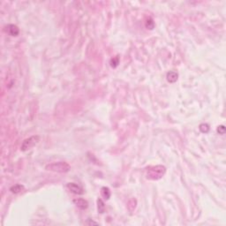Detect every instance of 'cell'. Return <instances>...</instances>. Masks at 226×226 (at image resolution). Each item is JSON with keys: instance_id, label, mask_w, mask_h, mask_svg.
<instances>
[{"instance_id": "obj_1", "label": "cell", "mask_w": 226, "mask_h": 226, "mask_svg": "<svg viewBox=\"0 0 226 226\" xmlns=\"http://www.w3.org/2000/svg\"><path fill=\"white\" fill-rule=\"evenodd\" d=\"M166 172V168L164 165H156L147 170V177L151 180L161 179Z\"/></svg>"}, {"instance_id": "obj_2", "label": "cell", "mask_w": 226, "mask_h": 226, "mask_svg": "<svg viewBox=\"0 0 226 226\" xmlns=\"http://www.w3.org/2000/svg\"><path fill=\"white\" fill-rule=\"evenodd\" d=\"M45 170L49 171H53L57 173H66L71 170V166L66 162L59 161V162H53L48 164L45 166Z\"/></svg>"}, {"instance_id": "obj_3", "label": "cell", "mask_w": 226, "mask_h": 226, "mask_svg": "<svg viewBox=\"0 0 226 226\" xmlns=\"http://www.w3.org/2000/svg\"><path fill=\"white\" fill-rule=\"evenodd\" d=\"M39 141H40V137L38 135H33L23 141L20 147V149L21 151H28L31 149L32 148H34Z\"/></svg>"}, {"instance_id": "obj_4", "label": "cell", "mask_w": 226, "mask_h": 226, "mask_svg": "<svg viewBox=\"0 0 226 226\" xmlns=\"http://www.w3.org/2000/svg\"><path fill=\"white\" fill-rule=\"evenodd\" d=\"M67 188L73 193L81 195L84 193V189L81 185L76 184V183H68L67 184Z\"/></svg>"}, {"instance_id": "obj_5", "label": "cell", "mask_w": 226, "mask_h": 226, "mask_svg": "<svg viewBox=\"0 0 226 226\" xmlns=\"http://www.w3.org/2000/svg\"><path fill=\"white\" fill-rule=\"evenodd\" d=\"M5 31L8 35L11 36H17L20 34V29L16 25L13 24H9L5 27Z\"/></svg>"}, {"instance_id": "obj_6", "label": "cell", "mask_w": 226, "mask_h": 226, "mask_svg": "<svg viewBox=\"0 0 226 226\" xmlns=\"http://www.w3.org/2000/svg\"><path fill=\"white\" fill-rule=\"evenodd\" d=\"M73 203L81 210H85L88 209V202L85 200V199H82V198H77V199H74L73 200Z\"/></svg>"}, {"instance_id": "obj_7", "label": "cell", "mask_w": 226, "mask_h": 226, "mask_svg": "<svg viewBox=\"0 0 226 226\" xmlns=\"http://www.w3.org/2000/svg\"><path fill=\"white\" fill-rule=\"evenodd\" d=\"M166 78H167V80L170 83H174L177 80V78H178V74L177 72H174V71H170L167 73L166 75Z\"/></svg>"}, {"instance_id": "obj_8", "label": "cell", "mask_w": 226, "mask_h": 226, "mask_svg": "<svg viewBox=\"0 0 226 226\" xmlns=\"http://www.w3.org/2000/svg\"><path fill=\"white\" fill-rule=\"evenodd\" d=\"M101 194H102V196L104 200H109L112 196V192H111L109 187L104 186V187L101 188Z\"/></svg>"}, {"instance_id": "obj_9", "label": "cell", "mask_w": 226, "mask_h": 226, "mask_svg": "<svg viewBox=\"0 0 226 226\" xmlns=\"http://www.w3.org/2000/svg\"><path fill=\"white\" fill-rule=\"evenodd\" d=\"M97 210H98V213L100 214H103L105 211V204L102 199L97 200Z\"/></svg>"}, {"instance_id": "obj_10", "label": "cell", "mask_w": 226, "mask_h": 226, "mask_svg": "<svg viewBox=\"0 0 226 226\" xmlns=\"http://www.w3.org/2000/svg\"><path fill=\"white\" fill-rule=\"evenodd\" d=\"M24 189V186L23 185H13V186H12L11 188H10V191L12 193H20L22 190Z\"/></svg>"}, {"instance_id": "obj_11", "label": "cell", "mask_w": 226, "mask_h": 226, "mask_svg": "<svg viewBox=\"0 0 226 226\" xmlns=\"http://www.w3.org/2000/svg\"><path fill=\"white\" fill-rule=\"evenodd\" d=\"M145 27H146L148 29H150V30L154 29V28H155V22H154V20H153L152 18H148V19L146 20V22H145Z\"/></svg>"}, {"instance_id": "obj_12", "label": "cell", "mask_w": 226, "mask_h": 226, "mask_svg": "<svg viewBox=\"0 0 226 226\" xmlns=\"http://www.w3.org/2000/svg\"><path fill=\"white\" fill-rule=\"evenodd\" d=\"M199 129H200V131H201V133H209V131L210 127H209V125L208 124L203 123V124H201V125H200Z\"/></svg>"}, {"instance_id": "obj_13", "label": "cell", "mask_w": 226, "mask_h": 226, "mask_svg": "<svg viewBox=\"0 0 226 226\" xmlns=\"http://www.w3.org/2000/svg\"><path fill=\"white\" fill-rule=\"evenodd\" d=\"M119 64V57L118 56H116V57H113L111 60V65L112 68H116Z\"/></svg>"}, {"instance_id": "obj_14", "label": "cell", "mask_w": 226, "mask_h": 226, "mask_svg": "<svg viewBox=\"0 0 226 226\" xmlns=\"http://www.w3.org/2000/svg\"><path fill=\"white\" fill-rule=\"evenodd\" d=\"M217 133H218L219 134L223 135V134L225 133V125H219V126L217 127Z\"/></svg>"}, {"instance_id": "obj_15", "label": "cell", "mask_w": 226, "mask_h": 226, "mask_svg": "<svg viewBox=\"0 0 226 226\" xmlns=\"http://www.w3.org/2000/svg\"><path fill=\"white\" fill-rule=\"evenodd\" d=\"M86 224H87V225H98V223L94 222V221H91V219H88V221Z\"/></svg>"}]
</instances>
